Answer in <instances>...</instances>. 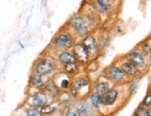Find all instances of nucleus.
Instances as JSON below:
<instances>
[{
  "label": "nucleus",
  "instance_id": "obj_1",
  "mask_svg": "<svg viewBox=\"0 0 151 116\" xmlns=\"http://www.w3.org/2000/svg\"><path fill=\"white\" fill-rule=\"evenodd\" d=\"M131 84L114 85L102 95V106L99 111L101 116H113L126 106L132 97Z\"/></svg>",
  "mask_w": 151,
  "mask_h": 116
},
{
  "label": "nucleus",
  "instance_id": "obj_2",
  "mask_svg": "<svg viewBox=\"0 0 151 116\" xmlns=\"http://www.w3.org/2000/svg\"><path fill=\"white\" fill-rule=\"evenodd\" d=\"M92 92V82L85 73H79L72 78L68 93L74 100H84Z\"/></svg>",
  "mask_w": 151,
  "mask_h": 116
},
{
  "label": "nucleus",
  "instance_id": "obj_3",
  "mask_svg": "<svg viewBox=\"0 0 151 116\" xmlns=\"http://www.w3.org/2000/svg\"><path fill=\"white\" fill-rule=\"evenodd\" d=\"M58 71H60V67L54 57L48 55L39 57L34 62L32 73L51 79Z\"/></svg>",
  "mask_w": 151,
  "mask_h": 116
},
{
  "label": "nucleus",
  "instance_id": "obj_4",
  "mask_svg": "<svg viewBox=\"0 0 151 116\" xmlns=\"http://www.w3.org/2000/svg\"><path fill=\"white\" fill-rule=\"evenodd\" d=\"M76 42H77V39L65 25L62 27L52 38L50 46L53 48L54 52L71 50Z\"/></svg>",
  "mask_w": 151,
  "mask_h": 116
},
{
  "label": "nucleus",
  "instance_id": "obj_5",
  "mask_svg": "<svg viewBox=\"0 0 151 116\" xmlns=\"http://www.w3.org/2000/svg\"><path fill=\"white\" fill-rule=\"evenodd\" d=\"M65 25L71 31L75 38L77 39V41L83 39L92 31V28L81 13H78L72 16L68 20Z\"/></svg>",
  "mask_w": 151,
  "mask_h": 116
},
{
  "label": "nucleus",
  "instance_id": "obj_6",
  "mask_svg": "<svg viewBox=\"0 0 151 116\" xmlns=\"http://www.w3.org/2000/svg\"><path fill=\"white\" fill-rule=\"evenodd\" d=\"M103 75H104L114 85H129L132 81L127 76L124 72L118 65L112 63L104 70Z\"/></svg>",
  "mask_w": 151,
  "mask_h": 116
},
{
  "label": "nucleus",
  "instance_id": "obj_7",
  "mask_svg": "<svg viewBox=\"0 0 151 116\" xmlns=\"http://www.w3.org/2000/svg\"><path fill=\"white\" fill-rule=\"evenodd\" d=\"M123 57L130 62H132L135 67H137L144 74L148 72L149 66H150V64H149L150 59L145 57L137 48H134V49L129 51Z\"/></svg>",
  "mask_w": 151,
  "mask_h": 116
},
{
  "label": "nucleus",
  "instance_id": "obj_8",
  "mask_svg": "<svg viewBox=\"0 0 151 116\" xmlns=\"http://www.w3.org/2000/svg\"><path fill=\"white\" fill-rule=\"evenodd\" d=\"M53 101H54L53 98L50 97L47 93L42 89V90L32 91L30 94H29V97L25 103L27 105L40 109Z\"/></svg>",
  "mask_w": 151,
  "mask_h": 116
},
{
  "label": "nucleus",
  "instance_id": "obj_9",
  "mask_svg": "<svg viewBox=\"0 0 151 116\" xmlns=\"http://www.w3.org/2000/svg\"><path fill=\"white\" fill-rule=\"evenodd\" d=\"M114 63L122 70V71L124 72V73L132 81L138 80V79L143 77L144 73L137 67H135L134 65H133L132 62H130L128 60H126L123 56L119 57L118 59L116 60V62H114Z\"/></svg>",
  "mask_w": 151,
  "mask_h": 116
},
{
  "label": "nucleus",
  "instance_id": "obj_10",
  "mask_svg": "<svg viewBox=\"0 0 151 116\" xmlns=\"http://www.w3.org/2000/svg\"><path fill=\"white\" fill-rule=\"evenodd\" d=\"M80 41L82 42L87 51H88L91 61H93V60H97L98 57L101 55V52L99 50V48H98L95 34L91 33L87 36H85L83 39H81Z\"/></svg>",
  "mask_w": 151,
  "mask_h": 116
},
{
  "label": "nucleus",
  "instance_id": "obj_11",
  "mask_svg": "<svg viewBox=\"0 0 151 116\" xmlns=\"http://www.w3.org/2000/svg\"><path fill=\"white\" fill-rule=\"evenodd\" d=\"M71 51L73 52L74 56L76 57L78 62L81 66L90 64L91 60H90V56L88 54V51H87L86 48L80 40H78V41L75 43Z\"/></svg>",
  "mask_w": 151,
  "mask_h": 116
},
{
  "label": "nucleus",
  "instance_id": "obj_12",
  "mask_svg": "<svg viewBox=\"0 0 151 116\" xmlns=\"http://www.w3.org/2000/svg\"><path fill=\"white\" fill-rule=\"evenodd\" d=\"M51 79L62 92H68L69 89H70L71 83H72V77H70L66 73L62 72L61 70L58 71Z\"/></svg>",
  "mask_w": 151,
  "mask_h": 116
},
{
  "label": "nucleus",
  "instance_id": "obj_13",
  "mask_svg": "<svg viewBox=\"0 0 151 116\" xmlns=\"http://www.w3.org/2000/svg\"><path fill=\"white\" fill-rule=\"evenodd\" d=\"M113 86L114 85L104 75H101L100 77H98L95 80L94 83H92V91L96 92L100 95H103L110 88H112Z\"/></svg>",
  "mask_w": 151,
  "mask_h": 116
},
{
  "label": "nucleus",
  "instance_id": "obj_14",
  "mask_svg": "<svg viewBox=\"0 0 151 116\" xmlns=\"http://www.w3.org/2000/svg\"><path fill=\"white\" fill-rule=\"evenodd\" d=\"M54 59L56 60L58 65L60 67V70L63 66H65L68 63L72 62H78L76 57L74 56L73 52L71 50H65V51H59L54 52Z\"/></svg>",
  "mask_w": 151,
  "mask_h": 116
},
{
  "label": "nucleus",
  "instance_id": "obj_15",
  "mask_svg": "<svg viewBox=\"0 0 151 116\" xmlns=\"http://www.w3.org/2000/svg\"><path fill=\"white\" fill-rule=\"evenodd\" d=\"M75 105L77 107L78 116H101L100 112L92 108L86 100H77Z\"/></svg>",
  "mask_w": 151,
  "mask_h": 116
},
{
  "label": "nucleus",
  "instance_id": "obj_16",
  "mask_svg": "<svg viewBox=\"0 0 151 116\" xmlns=\"http://www.w3.org/2000/svg\"><path fill=\"white\" fill-rule=\"evenodd\" d=\"M50 79L46 78L43 76H40L37 74L32 73L30 80H29V88L32 91H37V90H42L44 89L46 84L48 83Z\"/></svg>",
  "mask_w": 151,
  "mask_h": 116
},
{
  "label": "nucleus",
  "instance_id": "obj_17",
  "mask_svg": "<svg viewBox=\"0 0 151 116\" xmlns=\"http://www.w3.org/2000/svg\"><path fill=\"white\" fill-rule=\"evenodd\" d=\"M40 111H41L43 116H55L57 114H61L62 109L59 103L54 100L53 102L48 104V105L40 108Z\"/></svg>",
  "mask_w": 151,
  "mask_h": 116
},
{
  "label": "nucleus",
  "instance_id": "obj_18",
  "mask_svg": "<svg viewBox=\"0 0 151 116\" xmlns=\"http://www.w3.org/2000/svg\"><path fill=\"white\" fill-rule=\"evenodd\" d=\"M80 70H81V65L78 62H72V63H68V64L63 66L61 68V71L69 75L70 77H75L77 76L78 74L80 73Z\"/></svg>",
  "mask_w": 151,
  "mask_h": 116
},
{
  "label": "nucleus",
  "instance_id": "obj_19",
  "mask_svg": "<svg viewBox=\"0 0 151 116\" xmlns=\"http://www.w3.org/2000/svg\"><path fill=\"white\" fill-rule=\"evenodd\" d=\"M43 90L47 93L50 97H51L52 98H53L54 100H57L58 97H59L62 93V91L58 88V86L55 85V83L53 82V81H52V79H50L48 81V83L46 84Z\"/></svg>",
  "mask_w": 151,
  "mask_h": 116
},
{
  "label": "nucleus",
  "instance_id": "obj_20",
  "mask_svg": "<svg viewBox=\"0 0 151 116\" xmlns=\"http://www.w3.org/2000/svg\"><path fill=\"white\" fill-rule=\"evenodd\" d=\"M86 100L88 101V103L94 110H96L98 112L100 111L101 106H102V95L92 91L91 93V95L86 98Z\"/></svg>",
  "mask_w": 151,
  "mask_h": 116
},
{
  "label": "nucleus",
  "instance_id": "obj_21",
  "mask_svg": "<svg viewBox=\"0 0 151 116\" xmlns=\"http://www.w3.org/2000/svg\"><path fill=\"white\" fill-rule=\"evenodd\" d=\"M94 9L97 14L103 17L109 13L110 8L104 2V0H94Z\"/></svg>",
  "mask_w": 151,
  "mask_h": 116
},
{
  "label": "nucleus",
  "instance_id": "obj_22",
  "mask_svg": "<svg viewBox=\"0 0 151 116\" xmlns=\"http://www.w3.org/2000/svg\"><path fill=\"white\" fill-rule=\"evenodd\" d=\"M139 51L145 56L150 59V54H151V44H150V40L149 37L146 41H143L140 45H138V48Z\"/></svg>",
  "mask_w": 151,
  "mask_h": 116
},
{
  "label": "nucleus",
  "instance_id": "obj_23",
  "mask_svg": "<svg viewBox=\"0 0 151 116\" xmlns=\"http://www.w3.org/2000/svg\"><path fill=\"white\" fill-rule=\"evenodd\" d=\"M22 112H24L25 116H43L40 109L35 108L30 105H27L26 103H25L24 109H22Z\"/></svg>",
  "mask_w": 151,
  "mask_h": 116
},
{
  "label": "nucleus",
  "instance_id": "obj_24",
  "mask_svg": "<svg viewBox=\"0 0 151 116\" xmlns=\"http://www.w3.org/2000/svg\"><path fill=\"white\" fill-rule=\"evenodd\" d=\"M95 37H96L98 48H99V50L102 54V52L104 50H106V48H107V46L109 44V40L106 36H104V34H99V36H96L95 34Z\"/></svg>",
  "mask_w": 151,
  "mask_h": 116
},
{
  "label": "nucleus",
  "instance_id": "obj_25",
  "mask_svg": "<svg viewBox=\"0 0 151 116\" xmlns=\"http://www.w3.org/2000/svg\"><path fill=\"white\" fill-rule=\"evenodd\" d=\"M61 115L62 116H78V112L77 107L75 105V102L70 104L69 106L63 108L61 112Z\"/></svg>",
  "mask_w": 151,
  "mask_h": 116
},
{
  "label": "nucleus",
  "instance_id": "obj_26",
  "mask_svg": "<svg viewBox=\"0 0 151 116\" xmlns=\"http://www.w3.org/2000/svg\"><path fill=\"white\" fill-rule=\"evenodd\" d=\"M132 116H151V110L139 105L133 112Z\"/></svg>",
  "mask_w": 151,
  "mask_h": 116
},
{
  "label": "nucleus",
  "instance_id": "obj_27",
  "mask_svg": "<svg viewBox=\"0 0 151 116\" xmlns=\"http://www.w3.org/2000/svg\"><path fill=\"white\" fill-rule=\"evenodd\" d=\"M141 106L147 108V109H150L151 108V94H150V88H148V90L147 92V95L145 96L144 100H142Z\"/></svg>",
  "mask_w": 151,
  "mask_h": 116
},
{
  "label": "nucleus",
  "instance_id": "obj_28",
  "mask_svg": "<svg viewBox=\"0 0 151 116\" xmlns=\"http://www.w3.org/2000/svg\"><path fill=\"white\" fill-rule=\"evenodd\" d=\"M16 116H25V115H24V112H22L21 114H18V115H16Z\"/></svg>",
  "mask_w": 151,
  "mask_h": 116
},
{
  "label": "nucleus",
  "instance_id": "obj_29",
  "mask_svg": "<svg viewBox=\"0 0 151 116\" xmlns=\"http://www.w3.org/2000/svg\"><path fill=\"white\" fill-rule=\"evenodd\" d=\"M59 116H62V115H61V114H60V115H59Z\"/></svg>",
  "mask_w": 151,
  "mask_h": 116
},
{
  "label": "nucleus",
  "instance_id": "obj_30",
  "mask_svg": "<svg viewBox=\"0 0 151 116\" xmlns=\"http://www.w3.org/2000/svg\"><path fill=\"white\" fill-rule=\"evenodd\" d=\"M55 116H57V115H55Z\"/></svg>",
  "mask_w": 151,
  "mask_h": 116
}]
</instances>
